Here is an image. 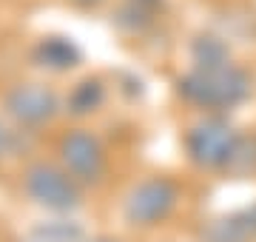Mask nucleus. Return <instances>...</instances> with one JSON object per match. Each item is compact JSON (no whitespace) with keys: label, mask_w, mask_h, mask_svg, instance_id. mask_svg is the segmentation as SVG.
Returning <instances> with one entry per match:
<instances>
[{"label":"nucleus","mask_w":256,"mask_h":242,"mask_svg":"<svg viewBox=\"0 0 256 242\" xmlns=\"http://www.w3.org/2000/svg\"><path fill=\"white\" fill-rule=\"evenodd\" d=\"M180 94L202 108H234L250 94V80L230 63L216 68H194L180 80Z\"/></svg>","instance_id":"1"},{"label":"nucleus","mask_w":256,"mask_h":242,"mask_svg":"<svg viewBox=\"0 0 256 242\" xmlns=\"http://www.w3.org/2000/svg\"><path fill=\"white\" fill-rule=\"evenodd\" d=\"M188 154L196 166L202 168H222L230 166V160L239 148V137L234 126L225 122L222 117H208V120H200L188 131Z\"/></svg>","instance_id":"2"},{"label":"nucleus","mask_w":256,"mask_h":242,"mask_svg":"<svg viewBox=\"0 0 256 242\" xmlns=\"http://www.w3.org/2000/svg\"><path fill=\"white\" fill-rule=\"evenodd\" d=\"M23 186H26V194L37 205H46L52 211H60V214L80 205V191L74 186V180L48 162H37V166L28 168L26 177H23Z\"/></svg>","instance_id":"3"},{"label":"nucleus","mask_w":256,"mask_h":242,"mask_svg":"<svg viewBox=\"0 0 256 242\" xmlns=\"http://www.w3.org/2000/svg\"><path fill=\"white\" fill-rule=\"evenodd\" d=\"M174 205L176 186L171 180L154 177L131 188V194L126 196V205H122V214L131 225H156L174 211Z\"/></svg>","instance_id":"4"},{"label":"nucleus","mask_w":256,"mask_h":242,"mask_svg":"<svg viewBox=\"0 0 256 242\" xmlns=\"http://www.w3.org/2000/svg\"><path fill=\"white\" fill-rule=\"evenodd\" d=\"M60 157L72 171V177L86 180V182H97L106 171V154L92 131H68L60 140Z\"/></svg>","instance_id":"5"},{"label":"nucleus","mask_w":256,"mask_h":242,"mask_svg":"<svg viewBox=\"0 0 256 242\" xmlns=\"http://www.w3.org/2000/svg\"><path fill=\"white\" fill-rule=\"evenodd\" d=\"M6 112L23 126H40L57 114V97L52 88L37 83L14 86L6 94Z\"/></svg>","instance_id":"6"},{"label":"nucleus","mask_w":256,"mask_h":242,"mask_svg":"<svg viewBox=\"0 0 256 242\" xmlns=\"http://www.w3.org/2000/svg\"><path fill=\"white\" fill-rule=\"evenodd\" d=\"M205 242H256V205L220 216L205 228Z\"/></svg>","instance_id":"7"},{"label":"nucleus","mask_w":256,"mask_h":242,"mask_svg":"<svg viewBox=\"0 0 256 242\" xmlns=\"http://www.w3.org/2000/svg\"><path fill=\"white\" fill-rule=\"evenodd\" d=\"M34 60L40 66H46V68L66 72V68H74L80 63V52L66 38H43L34 48Z\"/></svg>","instance_id":"8"},{"label":"nucleus","mask_w":256,"mask_h":242,"mask_svg":"<svg viewBox=\"0 0 256 242\" xmlns=\"http://www.w3.org/2000/svg\"><path fill=\"white\" fill-rule=\"evenodd\" d=\"M82 236V228L68 220H52V222H40L32 228V240L34 242H77Z\"/></svg>","instance_id":"9"},{"label":"nucleus","mask_w":256,"mask_h":242,"mask_svg":"<svg viewBox=\"0 0 256 242\" xmlns=\"http://www.w3.org/2000/svg\"><path fill=\"white\" fill-rule=\"evenodd\" d=\"M191 54L196 68H216V66L228 63V48L216 38H196L191 46Z\"/></svg>","instance_id":"10"},{"label":"nucleus","mask_w":256,"mask_h":242,"mask_svg":"<svg viewBox=\"0 0 256 242\" xmlns=\"http://www.w3.org/2000/svg\"><path fill=\"white\" fill-rule=\"evenodd\" d=\"M100 102H102V83L88 77V80H82V83L74 86L72 97H68V108H72L74 114H88V112H94Z\"/></svg>","instance_id":"11"},{"label":"nucleus","mask_w":256,"mask_h":242,"mask_svg":"<svg viewBox=\"0 0 256 242\" xmlns=\"http://www.w3.org/2000/svg\"><path fill=\"white\" fill-rule=\"evenodd\" d=\"M14 146V137H12V131L6 126H0V157H6Z\"/></svg>","instance_id":"12"},{"label":"nucleus","mask_w":256,"mask_h":242,"mask_svg":"<svg viewBox=\"0 0 256 242\" xmlns=\"http://www.w3.org/2000/svg\"><path fill=\"white\" fill-rule=\"evenodd\" d=\"M77 3H82V6H94V3H100V0H77Z\"/></svg>","instance_id":"13"},{"label":"nucleus","mask_w":256,"mask_h":242,"mask_svg":"<svg viewBox=\"0 0 256 242\" xmlns=\"http://www.w3.org/2000/svg\"><path fill=\"white\" fill-rule=\"evenodd\" d=\"M100 242H108V240H100Z\"/></svg>","instance_id":"14"}]
</instances>
